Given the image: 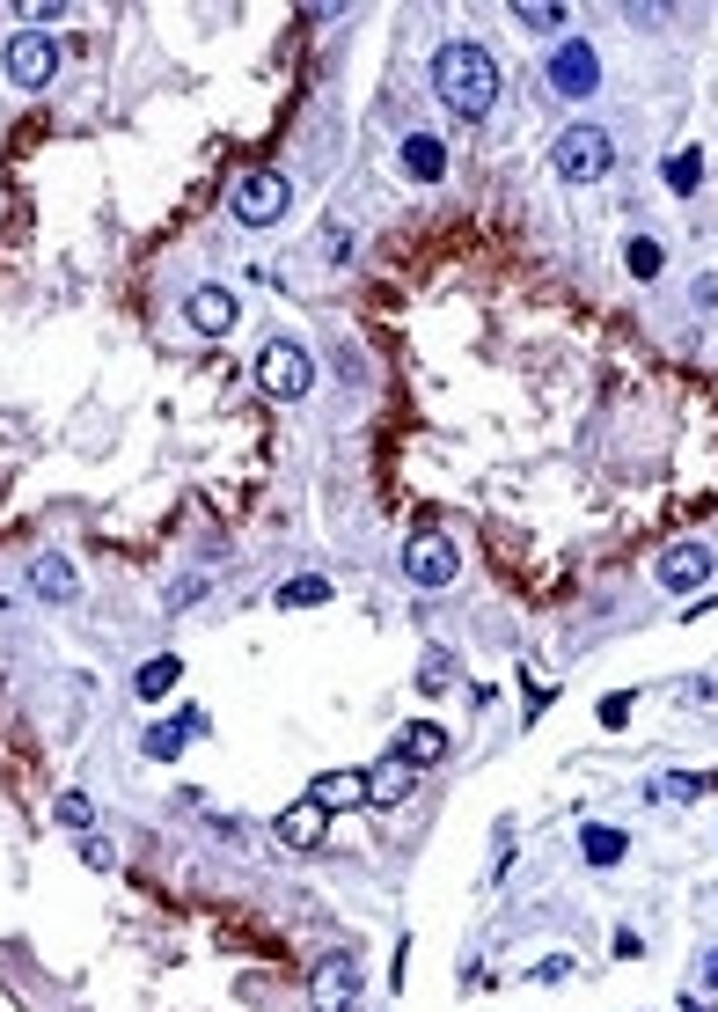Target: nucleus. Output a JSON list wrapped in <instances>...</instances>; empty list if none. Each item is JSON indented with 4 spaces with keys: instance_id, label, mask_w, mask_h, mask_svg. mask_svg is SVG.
Instances as JSON below:
<instances>
[{
    "instance_id": "f257e3e1",
    "label": "nucleus",
    "mask_w": 718,
    "mask_h": 1012,
    "mask_svg": "<svg viewBox=\"0 0 718 1012\" xmlns=\"http://www.w3.org/2000/svg\"><path fill=\"white\" fill-rule=\"evenodd\" d=\"M433 96L455 110V118L476 125L491 104H499V59H491L476 37H447V45L433 52Z\"/></svg>"
},
{
    "instance_id": "f03ea898",
    "label": "nucleus",
    "mask_w": 718,
    "mask_h": 1012,
    "mask_svg": "<svg viewBox=\"0 0 718 1012\" xmlns=\"http://www.w3.org/2000/svg\"><path fill=\"white\" fill-rule=\"evenodd\" d=\"M257 389L272 403H301L308 389H316V352L294 346V338H272V346L257 352Z\"/></svg>"
},
{
    "instance_id": "7ed1b4c3",
    "label": "nucleus",
    "mask_w": 718,
    "mask_h": 1012,
    "mask_svg": "<svg viewBox=\"0 0 718 1012\" xmlns=\"http://www.w3.org/2000/svg\"><path fill=\"white\" fill-rule=\"evenodd\" d=\"M550 169H558L564 184H601V176L616 169V140L601 125H564L558 147H550Z\"/></svg>"
},
{
    "instance_id": "20e7f679",
    "label": "nucleus",
    "mask_w": 718,
    "mask_h": 1012,
    "mask_svg": "<svg viewBox=\"0 0 718 1012\" xmlns=\"http://www.w3.org/2000/svg\"><path fill=\"white\" fill-rule=\"evenodd\" d=\"M286 206H294V184H286L279 169H249V176H235V192H228V213H235L243 227L286 221Z\"/></svg>"
},
{
    "instance_id": "39448f33",
    "label": "nucleus",
    "mask_w": 718,
    "mask_h": 1012,
    "mask_svg": "<svg viewBox=\"0 0 718 1012\" xmlns=\"http://www.w3.org/2000/svg\"><path fill=\"white\" fill-rule=\"evenodd\" d=\"M360 954H323L308 969V1012H352L360 1005Z\"/></svg>"
},
{
    "instance_id": "423d86ee",
    "label": "nucleus",
    "mask_w": 718,
    "mask_h": 1012,
    "mask_svg": "<svg viewBox=\"0 0 718 1012\" xmlns=\"http://www.w3.org/2000/svg\"><path fill=\"white\" fill-rule=\"evenodd\" d=\"M0 67H8V81H16V88H52L59 45L45 30H16V37H8V52H0Z\"/></svg>"
},
{
    "instance_id": "0eeeda50",
    "label": "nucleus",
    "mask_w": 718,
    "mask_h": 1012,
    "mask_svg": "<svg viewBox=\"0 0 718 1012\" xmlns=\"http://www.w3.org/2000/svg\"><path fill=\"white\" fill-rule=\"evenodd\" d=\"M543 74H550V88H558L564 104H579V96H594V88H601V52L587 45V37H564Z\"/></svg>"
},
{
    "instance_id": "6e6552de",
    "label": "nucleus",
    "mask_w": 718,
    "mask_h": 1012,
    "mask_svg": "<svg viewBox=\"0 0 718 1012\" xmlns=\"http://www.w3.org/2000/svg\"><path fill=\"white\" fill-rule=\"evenodd\" d=\"M403 580H419V587H455V580H462V551L447 536H411V543H403Z\"/></svg>"
},
{
    "instance_id": "1a4fd4ad",
    "label": "nucleus",
    "mask_w": 718,
    "mask_h": 1012,
    "mask_svg": "<svg viewBox=\"0 0 718 1012\" xmlns=\"http://www.w3.org/2000/svg\"><path fill=\"white\" fill-rule=\"evenodd\" d=\"M191 741H206V712H198V704H184L176 719H155V727L140 733V756H147V763H176Z\"/></svg>"
},
{
    "instance_id": "9d476101",
    "label": "nucleus",
    "mask_w": 718,
    "mask_h": 1012,
    "mask_svg": "<svg viewBox=\"0 0 718 1012\" xmlns=\"http://www.w3.org/2000/svg\"><path fill=\"white\" fill-rule=\"evenodd\" d=\"M235 309H243V301L228 294V286H191V294H184V323H191L198 338H228L235 331Z\"/></svg>"
},
{
    "instance_id": "9b49d317",
    "label": "nucleus",
    "mask_w": 718,
    "mask_h": 1012,
    "mask_svg": "<svg viewBox=\"0 0 718 1012\" xmlns=\"http://www.w3.org/2000/svg\"><path fill=\"white\" fill-rule=\"evenodd\" d=\"M660 587L667 594H697L704 580H711V543H675V551H660Z\"/></svg>"
},
{
    "instance_id": "f8f14e48",
    "label": "nucleus",
    "mask_w": 718,
    "mask_h": 1012,
    "mask_svg": "<svg viewBox=\"0 0 718 1012\" xmlns=\"http://www.w3.org/2000/svg\"><path fill=\"white\" fill-rule=\"evenodd\" d=\"M411 786H419V763H411V756H382V763L367 770V807H403Z\"/></svg>"
},
{
    "instance_id": "ddd939ff",
    "label": "nucleus",
    "mask_w": 718,
    "mask_h": 1012,
    "mask_svg": "<svg viewBox=\"0 0 718 1012\" xmlns=\"http://www.w3.org/2000/svg\"><path fill=\"white\" fill-rule=\"evenodd\" d=\"M323 829H331V815H323L316 800H294L279 821H272V837H279L286 852H316V844H323Z\"/></svg>"
},
{
    "instance_id": "4468645a",
    "label": "nucleus",
    "mask_w": 718,
    "mask_h": 1012,
    "mask_svg": "<svg viewBox=\"0 0 718 1012\" xmlns=\"http://www.w3.org/2000/svg\"><path fill=\"white\" fill-rule=\"evenodd\" d=\"M704 792H718V770H667V778H646V800H660V807H689V800H704Z\"/></svg>"
},
{
    "instance_id": "2eb2a0df",
    "label": "nucleus",
    "mask_w": 718,
    "mask_h": 1012,
    "mask_svg": "<svg viewBox=\"0 0 718 1012\" xmlns=\"http://www.w3.org/2000/svg\"><path fill=\"white\" fill-rule=\"evenodd\" d=\"M506 16L521 22L528 37H558V45H564V30H572V8H564V0H513Z\"/></svg>"
},
{
    "instance_id": "dca6fc26",
    "label": "nucleus",
    "mask_w": 718,
    "mask_h": 1012,
    "mask_svg": "<svg viewBox=\"0 0 718 1012\" xmlns=\"http://www.w3.org/2000/svg\"><path fill=\"white\" fill-rule=\"evenodd\" d=\"M176 682H184V661H176V653H155V661H140V668H132V698H140V704H155V698H169Z\"/></svg>"
},
{
    "instance_id": "f3484780",
    "label": "nucleus",
    "mask_w": 718,
    "mask_h": 1012,
    "mask_svg": "<svg viewBox=\"0 0 718 1012\" xmlns=\"http://www.w3.org/2000/svg\"><path fill=\"white\" fill-rule=\"evenodd\" d=\"M403 169L419 176V184H440V176H447V147H440V133H411V140H403Z\"/></svg>"
},
{
    "instance_id": "a211bd4d",
    "label": "nucleus",
    "mask_w": 718,
    "mask_h": 1012,
    "mask_svg": "<svg viewBox=\"0 0 718 1012\" xmlns=\"http://www.w3.org/2000/svg\"><path fill=\"white\" fill-rule=\"evenodd\" d=\"M30 587L45 594V602H73V587H81V573H73V565L59 558V551H45V558L30 565Z\"/></svg>"
},
{
    "instance_id": "6ab92c4d",
    "label": "nucleus",
    "mask_w": 718,
    "mask_h": 1012,
    "mask_svg": "<svg viewBox=\"0 0 718 1012\" xmlns=\"http://www.w3.org/2000/svg\"><path fill=\"white\" fill-rule=\"evenodd\" d=\"M623 852H631V837H623L616 821H587V829H579V858H587V866H616Z\"/></svg>"
},
{
    "instance_id": "aec40b11",
    "label": "nucleus",
    "mask_w": 718,
    "mask_h": 1012,
    "mask_svg": "<svg viewBox=\"0 0 718 1012\" xmlns=\"http://www.w3.org/2000/svg\"><path fill=\"white\" fill-rule=\"evenodd\" d=\"M396 756H411L419 770H433L440 756H447V733H440L433 719H411V727H403V741H396Z\"/></svg>"
},
{
    "instance_id": "412c9836",
    "label": "nucleus",
    "mask_w": 718,
    "mask_h": 1012,
    "mask_svg": "<svg viewBox=\"0 0 718 1012\" xmlns=\"http://www.w3.org/2000/svg\"><path fill=\"white\" fill-rule=\"evenodd\" d=\"M308 800L331 815V807H345V800H367V778H352V770H323L316 786H308Z\"/></svg>"
},
{
    "instance_id": "4be33fe9",
    "label": "nucleus",
    "mask_w": 718,
    "mask_h": 1012,
    "mask_svg": "<svg viewBox=\"0 0 718 1012\" xmlns=\"http://www.w3.org/2000/svg\"><path fill=\"white\" fill-rule=\"evenodd\" d=\"M623 264H631V280H660V272H667V243H660V235H631V243H623Z\"/></svg>"
},
{
    "instance_id": "5701e85b",
    "label": "nucleus",
    "mask_w": 718,
    "mask_h": 1012,
    "mask_svg": "<svg viewBox=\"0 0 718 1012\" xmlns=\"http://www.w3.org/2000/svg\"><path fill=\"white\" fill-rule=\"evenodd\" d=\"M323 602H331V580H316V573H301L279 587V610H323Z\"/></svg>"
},
{
    "instance_id": "b1692460",
    "label": "nucleus",
    "mask_w": 718,
    "mask_h": 1012,
    "mask_svg": "<svg viewBox=\"0 0 718 1012\" xmlns=\"http://www.w3.org/2000/svg\"><path fill=\"white\" fill-rule=\"evenodd\" d=\"M697 184H704V155H697V147H682V155H667V192H675V198H689Z\"/></svg>"
},
{
    "instance_id": "393cba45",
    "label": "nucleus",
    "mask_w": 718,
    "mask_h": 1012,
    "mask_svg": "<svg viewBox=\"0 0 718 1012\" xmlns=\"http://www.w3.org/2000/svg\"><path fill=\"white\" fill-rule=\"evenodd\" d=\"M316 250H323V264H345V257H352V227H345V221H323Z\"/></svg>"
},
{
    "instance_id": "a878e982",
    "label": "nucleus",
    "mask_w": 718,
    "mask_h": 1012,
    "mask_svg": "<svg viewBox=\"0 0 718 1012\" xmlns=\"http://www.w3.org/2000/svg\"><path fill=\"white\" fill-rule=\"evenodd\" d=\"M59 821H67V829H88V821H96L88 792H59Z\"/></svg>"
},
{
    "instance_id": "bb28decb",
    "label": "nucleus",
    "mask_w": 718,
    "mask_h": 1012,
    "mask_svg": "<svg viewBox=\"0 0 718 1012\" xmlns=\"http://www.w3.org/2000/svg\"><path fill=\"white\" fill-rule=\"evenodd\" d=\"M601 727H631V690H616V698H601Z\"/></svg>"
},
{
    "instance_id": "cd10ccee",
    "label": "nucleus",
    "mask_w": 718,
    "mask_h": 1012,
    "mask_svg": "<svg viewBox=\"0 0 718 1012\" xmlns=\"http://www.w3.org/2000/svg\"><path fill=\"white\" fill-rule=\"evenodd\" d=\"M689 301H697V309H718V272H697V286H689Z\"/></svg>"
},
{
    "instance_id": "c85d7f7f",
    "label": "nucleus",
    "mask_w": 718,
    "mask_h": 1012,
    "mask_svg": "<svg viewBox=\"0 0 718 1012\" xmlns=\"http://www.w3.org/2000/svg\"><path fill=\"white\" fill-rule=\"evenodd\" d=\"M198 594H206V580H176V587H169V610H191Z\"/></svg>"
},
{
    "instance_id": "c756f323",
    "label": "nucleus",
    "mask_w": 718,
    "mask_h": 1012,
    "mask_svg": "<svg viewBox=\"0 0 718 1012\" xmlns=\"http://www.w3.org/2000/svg\"><path fill=\"white\" fill-rule=\"evenodd\" d=\"M638 954H646V940H638V932L623 925V932H616V961H638Z\"/></svg>"
},
{
    "instance_id": "7c9ffc66",
    "label": "nucleus",
    "mask_w": 718,
    "mask_h": 1012,
    "mask_svg": "<svg viewBox=\"0 0 718 1012\" xmlns=\"http://www.w3.org/2000/svg\"><path fill=\"white\" fill-rule=\"evenodd\" d=\"M704 983H711V991H718V954H704Z\"/></svg>"
},
{
    "instance_id": "2f4dec72",
    "label": "nucleus",
    "mask_w": 718,
    "mask_h": 1012,
    "mask_svg": "<svg viewBox=\"0 0 718 1012\" xmlns=\"http://www.w3.org/2000/svg\"><path fill=\"white\" fill-rule=\"evenodd\" d=\"M682 1012H718V1005H697V998H689V1005H682Z\"/></svg>"
}]
</instances>
